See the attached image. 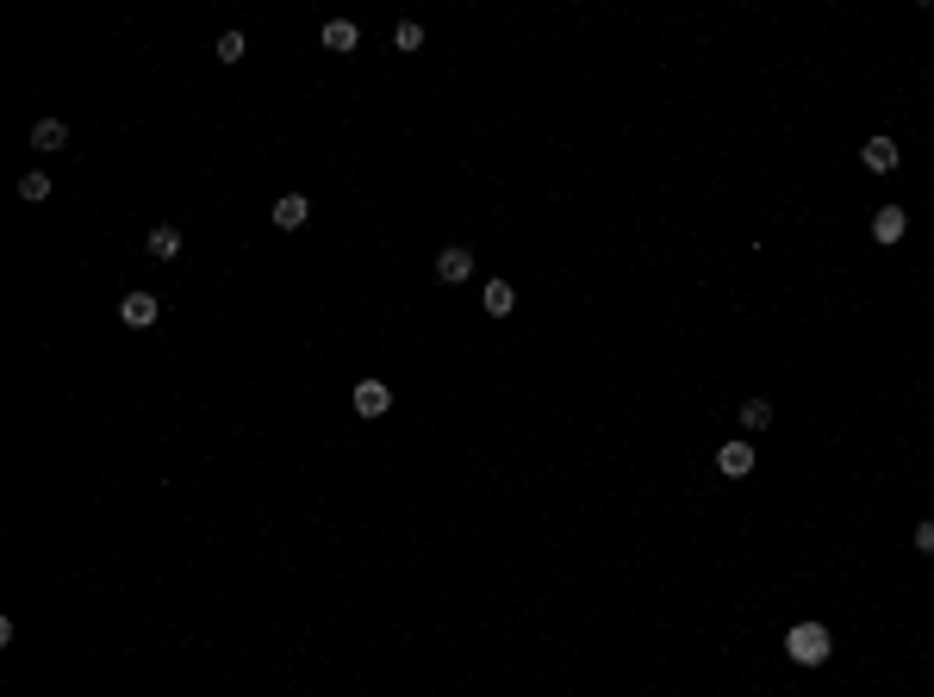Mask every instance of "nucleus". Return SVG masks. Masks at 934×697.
<instances>
[{
    "instance_id": "f257e3e1",
    "label": "nucleus",
    "mask_w": 934,
    "mask_h": 697,
    "mask_svg": "<svg viewBox=\"0 0 934 697\" xmlns=\"http://www.w3.org/2000/svg\"><path fill=\"white\" fill-rule=\"evenodd\" d=\"M829 648H834V635L823 623H797L792 635H785V654H792L797 666H823V661H829Z\"/></svg>"
},
{
    "instance_id": "f03ea898",
    "label": "nucleus",
    "mask_w": 934,
    "mask_h": 697,
    "mask_svg": "<svg viewBox=\"0 0 934 697\" xmlns=\"http://www.w3.org/2000/svg\"><path fill=\"white\" fill-rule=\"evenodd\" d=\"M119 317H125L131 330H150V324L163 317V299H156V293H125V299H119Z\"/></svg>"
},
{
    "instance_id": "7ed1b4c3",
    "label": "nucleus",
    "mask_w": 934,
    "mask_h": 697,
    "mask_svg": "<svg viewBox=\"0 0 934 697\" xmlns=\"http://www.w3.org/2000/svg\"><path fill=\"white\" fill-rule=\"evenodd\" d=\"M467 275H474V249L467 244H449L443 255H436V280H443V286H461Z\"/></svg>"
},
{
    "instance_id": "20e7f679",
    "label": "nucleus",
    "mask_w": 934,
    "mask_h": 697,
    "mask_svg": "<svg viewBox=\"0 0 934 697\" xmlns=\"http://www.w3.org/2000/svg\"><path fill=\"white\" fill-rule=\"evenodd\" d=\"M860 162H866L872 174H891V169L903 162V150H897L891 138H866V143H860Z\"/></svg>"
},
{
    "instance_id": "39448f33",
    "label": "nucleus",
    "mask_w": 934,
    "mask_h": 697,
    "mask_svg": "<svg viewBox=\"0 0 934 697\" xmlns=\"http://www.w3.org/2000/svg\"><path fill=\"white\" fill-rule=\"evenodd\" d=\"M386 405H393L386 380H362V386H355V418H386Z\"/></svg>"
},
{
    "instance_id": "423d86ee",
    "label": "nucleus",
    "mask_w": 934,
    "mask_h": 697,
    "mask_svg": "<svg viewBox=\"0 0 934 697\" xmlns=\"http://www.w3.org/2000/svg\"><path fill=\"white\" fill-rule=\"evenodd\" d=\"M903 231H909V218H903V206H878L872 212V237L891 249V244H903Z\"/></svg>"
},
{
    "instance_id": "0eeeda50",
    "label": "nucleus",
    "mask_w": 934,
    "mask_h": 697,
    "mask_svg": "<svg viewBox=\"0 0 934 697\" xmlns=\"http://www.w3.org/2000/svg\"><path fill=\"white\" fill-rule=\"evenodd\" d=\"M717 473H729V480L754 473V449H748V442H723V449H717Z\"/></svg>"
},
{
    "instance_id": "6e6552de",
    "label": "nucleus",
    "mask_w": 934,
    "mask_h": 697,
    "mask_svg": "<svg viewBox=\"0 0 934 697\" xmlns=\"http://www.w3.org/2000/svg\"><path fill=\"white\" fill-rule=\"evenodd\" d=\"M268 218H275L280 231H299V224L311 218V200H306V193H287V200H275V212H268Z\"/></svg>"
},
{
    "instance_id": "1a4fd4ad",
    "label": "nucleus",
    "mask_w": 934,
    "mask_h": 697,
    "mask_svg": "<svg viewBox=\"0 0 934 697\" xmlns=\"http://www.w3.org/2000/svg\"><path fill=\"white\" fill-rule=\"evenodd\" d=\"M318 37H324V50H337V57H349V50L362 44V32H355V19H331V26H324Z\"/></svg>"
},
{
    "instance_id": "9d476101",
    "label": "nucleus",
    "mask_w": 934,
    "mask_h": 697,
    "mask_svg": "<svg viewBox=\"0 0 934 697\" xmlns=\"http://www.w3.org/2000/svg\"><path fill=\"white\" fill-rule=\"evenodd\" d=\"M143 249H150L156 262H174V255H181V231H174V224H156V231L143 237Z\"/></svg>"
},
{
    "instance_id": "9b49d317",
    "label": "nucleus",
    "mask_w": 934,
    "mask_h": 697,
    "mask_svg": "<svg viewBox=\"0 0 934 697\" xmlns=\"http://www.w3.org/2000/svg\"><path fill=\"white\" fill-rule=\"evenodd\" d=\"M69 143V125L63 119H37L32 125V150H63Z\"/></svg>"
},
{
    "instance_id": "f8f14e48",
    "label": "nucleus",
    "mask_w": 934,
    "mask_h": 697,
    "mask_svg": "<svg viewBox=\"0 0 934 697\" xmlns=\"http://www.w3.org/2000/svg\"><path fill=\"white\" fill-rule=\"evenodd\" d=\"M511 306H518L511 280H486V312H492V317H511Z\"/></svg>"
},
{
    "instance_id": "ddd939ff",
    "label": "nucleus",
    "mask_w": 934,
    "mask_h": 697,
    "mask_svg": "<svg viewBox=\"0 0 934 697\" xmlns=\"http://www.w3.org/2000/svg\"><path fill=\"white\" fill-rule=\"evenodd\" d=\"M19 200H32V206H44V200H50V174H44V169L19 174Z\"/></svg>"
},
{
    "instance_id": "4468645a",
    "label": "nucleus",
    "mask_w": 934,
    "mask_h": 697,
    "mask_svg": "<svg viewBox=\"0 0 934 697\" xmlns=\"http://www.w3.org/2000/svg\"><path fill=\"white\" fill-rule=\"evenodd\" d=\"M243 50H249V37H243V32H225L218 44H212V57H218V63H243Z\"/></svg>"
},
{
    "instance_id": "2eb2a0df",
    "label": "nucleus",
    "mask_w": 934,
    "mask_h": 697,
    "mask_svg": "<svg viewBox=\"0 0 934 697\" xmlns=\"http://www.w3.org/2000/svg\"><path fill=\"white\" fill-rule=\"evenodd\" d=\"M741 423H748V430H766V423H772V399H748V405H741Z\"/></svg>"
},
{
    "instance_id": "dca6fc26",
    "label": "nucleus",
    "mask_w": 934,
    "mask_h": 697,
    "mask_svg": "<svg viewBox=\"0 0 934 697\" xmlns=\"http://www.w3.org/2000/svg\"><path fill=\"white\" fill-rule=\"evenodd\" d=\"M393 44H399V50H424V26H417V19H405V26L393 32Z\"/></svg>"
},
{
    "instance_id": "f3484780",
    "label": "nucleus",
    "mask_w": 934,
    "mask_h": 697,
    "mask_svg": "<svg viewBox=\"0 0 934 697\" xmlns=\"http://www.w3.org/2000/svg\"><path fill=\"white\" fill-rule=\"evenodd\" d=\"M916 548H922V555H934V523H916Z\"/></svg>"
}]
</instances>
